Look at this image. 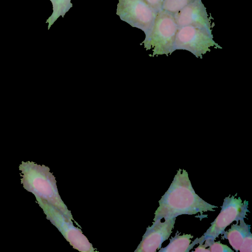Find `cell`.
<instances>
[{"mask_svg":"<svg viewBox=\"0 0 252 252\" xmlns=\"http://www.w3.org/2000/svg\"><path fill=\"white\" fill-rule=\"evenodd\" d=\"M159 206L155 213L154 221L171 219L181 215H202L207 211H215L217 206L208 203L194 191L188 172L179 169L167 190L158 201Z\"/></svg>","mask_w":252,"mask_h":252,"instance_id":"6da1fadb","label":"cell"},{"mask_svg":"<svg viewBox=\"0 0 252 252\" xmlns=\"http://www.w3.org/2000/svg\"><path fill=\"white\" fill-rule=\"evenodd\" d=\"M19 170L21 184L27 190L34 195L36 200L47 202L74 220L71 211L59 194L55 178L48 167L29 161H22Z\"/></svg>","mask_w":252,"mask_h":252,"instance_id":"7a4b0ae2","label":"cell"},{"mask_svg":"<svg viewBox=\"0 0 252 252\" xmlns=\"http://www.w3.org/2000/svg\"><path fill=\"white\" fill-rule=\"evenodd\" d=\"M179 27L173 14L161 10L158 12L153 26L145 34L142 43L148 50H152L151 56L165 54L174 52L176 34Z\"/></svg>","mask_w":252,"mask_h":252,"instance_id":"3957f363","label":"cell"},{"mask_svg":"<svg viewBox=\"0 0 252 252\" xmlns=\"http://www.w3.org/2000/svg\"><path fill=\"white\" fill-rule=\"evenodd\" d=\"M249 202L244 200L243 202L240 197L235 196L226 197L223 199L221 211L214 221L211 223L210 227L201 238H198V244L203 245L205 248L214 241L215 239L222 234L223 231L234 221H239L246 218Z\"/></svg>","mask_w":252,"mask_h":252,"instance_id":"277c9868","label":"cell"},{"mask_svg":"<svg viewBox=\"0 0 252 252\" xmlns=\"http://www.w3.org/2000/svg\"><path fill=\"white\" fill-rule=\"evenodd\" d=\"M47 219L56 227L73 248L81 252H94L95 249L81 229L76 227L72 220L57 208L40 199H36Z\"/></svg>","mask_w":252,"mask_h":252,"instance_id":"5b68a950","label":"cell"},{"mask_svg":"<svg viewBox=\"0 0 252 252\" xmlns=\"http://www.w3.org/2000/svg\"><path fill=\"white\" fill-rule=\"evenodd\" d=\"M213 46L222 49L214 40L212 30L194 26H183L179 27L177 30L174 51L187 50L196 58L202 59V55L210 52V48Z\"/></svg>","mask_w":252,"mask_h":252,"instance_id":"8992f818","label":"cell"},{"mask_svg":"<svg viewBox=\"0 0 252 252\" xmlns=\"http://www.w3.org/2000/svg\"><path fill=\"white\" fill-rule=\"evenodd\" d=\"M158 13L144 0H119L116 10L122 20L145 34L153 26Z\"/></svg>","mask_w":252,"mask_h":252,"instance_id":"52a82bcc","label":"cell"},{"mask_svg":"<svg viewBox=\"0 0 252 252\" xmlns=\"http://www.w3.org/2000/svg\"><path fill=\"white\" fill-rule=\"evenodd\" d=\"M154 221L153 224L147 228L140 242L134 252H156L160 249L162 243L167 240L174 228L176 218Z\"/></svg>","mask_w":252,"mask_h":252,"instance_id":"ba28073f","label":"cell"},{"mask_svg":"<svg viewBox=\"0 0 252 252\" xmlns=\"http://www.w3.org/2000/svg\"><path fill=\"white\" fill-rule=\"evenodd\" d=\"M179 27L194 26L211 30V18L201 0H195L173 14Z\"/></svg>","mask_w":252,"mask_h":252,"instance_id":"9c48e42d","label":"cell"},{"mask_svg":"<svg viewBox=\"0 0 252 252\" xmlns=\"http://www.w3.org/2000/svg\"><path fill=\"white\" fill-rule=\"evenodd\" d=\"M250 229L251 225L247 224L243 219L240 220L239 224L237 221L236 224L231 225L228 230H224L222 239L228 240L233 249L238 252L244 238L251 233Z\"/></svg>","mask_w":252,"mask_h":252,"instance_id":"30bf717a","label":"cell"},{"mask_svg":"<svg viewBox=\"0 0 252 252\" xmlns=\"http://www.w3.org/2000/svg\"><path fill=\"white\" fill-rule=\"evenodd\" d=\"M193 237L190 234L180 235L176 233L175 236L170 239L169 244L164 248H160L159 252H188L196 244H198V238H196L192 244H190L191 238Z\"/></svg>","mask_w":252,"mask_h":252,"instance_id":"8fae6325","label":"cell"},{"mask_svg":"<svg viewBox=\"0 0 252 252\" xmlns=\"http://www.w3.org/2000/svg\"><path fill=\"white\" fill-rule=\"evenodd\" d=\"M54 7V13L52 15L53 17L52 22L54 23L56 19L62 16L63 17L65 14L72 6L70 2L71 0H51Z\"/></svg>","mask_w":252,"mask_h":252,"instance_id":"7c38bea8","label":"cell"},{"mask_svg":"<svg viewBox=\"0 0 252 252\" xmlns=\"http://www.w3.org/2000/svg\"><path fill=\"white\" fill-rule=\"evenodd\" d=\"M195 0H164L162 10L174 14Z\"/></svg>","mask_w":252,"mask_h":252,"instance_id":"4fadbf2b","label":"cell"},{"mask_svg":"<svg viewBox=\"0 0 252 252\" xmlns=\"http://www.w3.org/2000/svg\"><path fill=\"white\" fill-rule=\"evenodd\" d=\"M208 247L210 252H233L231 248L227 245L222 244L220 241L212 242Z\"/></svg>","mask_w":252,"mask_h":252,"instance_id":"5bb4252c","label":"cell"},{"mask_svg":"<svg viewBox=\"0 0 252 252\" xmlns=\"http://www.w3.org/2000/svg\"><path fill=\"white\" fill-rule=\"evenodd\" d=\"M239 251L240 252H252V234L251 232L244 238Z\"/></svg>","mask_w":252,"mask_h":252,"instance_id":"9a60e30c","label":"cell"},{"mask_svg":"<svg viewBox=\"0 0 252 252\" xmlns=\"http://www.w3.org/2000/svg\"><path fill=\"white\" fill-rule=\"evenodd\" d=\"M150 4L157 12L162 10V4L164 0H144Z\"/></svg>","mask_w":252,"mask_h":252,"instance_id":"2e32d148","label":"cell"},{"mask_svg":"<svg viewBox=\"0 0 252 252\" xmlns=\"http://www.w3.org/2000/svg\"><path fill=\"white\" fill-rule=\"evenodd\" d=\"M194 252H210V250L208 249H206L204 246L203 245V244H199V245L195 249Z\"/></svg>","mask_w":252,"mask_h":252,"instance_id":"e0dca14e","label":"cell"}]
</instances>
